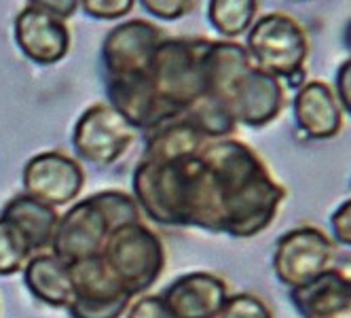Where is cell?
I'll return each mask as SVG.
<instances>
[{
    "instance_id": "6",
    "label": "cell",
    "mask_w": 351,
    "mask_h": 318,
    "mask_svg": "<svg viewBox=\"0 0 351 318\" xmlns=\"http://www.w3.org/2000/svg\"><path fill=\"white\" fill-rule=\"evenodd\" d=\"M72 299L66 306L72 318H121L132 295L110 274L102 255L68 265Z\"/></svg>"
},
{
    "instance_id": "15",
    "label": "cell",
    "mask_w": 351,
    "mask_h": 318,
    "mask_svg": "<svg viewBox=\"0 0 351 318\" xmlns=\"http://www.w3.org/2000/svg\"><path fill=\"white\" fill-rule=\"evenodd\" d=\"M0 216L21 231V236L28 240L32 253L43 251L51 244L53 231L60 221L58 210L53 206L32 198L28 193H19L13 200H9Z\"/></svg>"
},
{
    "instance_id": "13",
    "label": "cell",
    "mask_w": 351,
    "mask_h": 318,
    "mask_svg": "<svg viewBox=\"0 0 351 318\" xmlns=\"http://www.w3.org/2000/svg\"><path fill=\"white\" fill-rule=\"evenodd\" d=\"M161 297L173 318H216L229 297L227 282L208 272L176 278Z\"/></svg>"
},
{
    "instance_id": "23",
    "label": "cell",
    "mask_w": 351,
    "mask_h": 318,
    "mask_svg": "<svg viewBox=\"0 0 351 318\" xmlns=\"http://www.w3.org/2000/svg\"><path fill=\"white\" fill-rule=\"evenodd\" d=\"M330 231L335 244L351 249V198L345 200L332 214H330Z\"/></svg>"
},
{
    "instance_id": "24",
    "label": "cell",
    "mask_w": 351,
    "mask_h": 318,
    "mask_svg": "<svg viewBox=\"0 0 351 318\" xmlns=\"http://www.w3.org/2000/svg\"><path fill=\"white\" fill-rule=\"evenodd\" d=\"M128 318H173L161 295H142L128 308Z\"/></svg>"
},
{
    "instance_id": "1",
    "label": "cell",
    "mask_w": 351,
    "mask_h": 318,
    "mask_svg": "<svg viewBox=\"0 0 351 318\" xmlns=\"http://www.w3.org/2000/svg\"><path fill=\"white\" fill-rule=\"evenodd\" d=\"M202 155L216 183L220 231L233 238L263 234L278 218L286 187L275 181L252 146L237 138H212Z\"/></svg>"
},
{
    "instance_id": "7",
    "label": "cell",
    "mask_w": 351,
    "mask_h": 318,
    "mask_svg": "<svg viewBox=\"0 0 351 318\" xmlns=\"http://www.w3.org/2000/svg\"><path fill=\"white\" fill-rule=\"evenodd\" d=\"M138 130L114 106L97 102L89 106L72 130V146L81 159L110 166L136 140Z\"/></svg>"
},
{
    "instance_id": "17",
    "label": "cell",
    "mask_w": 351,
    "mask_h": 318,
    "mask_svg": "<svg viewBox=\"0 0 351 318\" xmlns=\"http://www.w3.org/2000/svg\"><path fill=\"white\" fill-rule=\"evenodd\" d=\"M258 15V0H210L208 19L212 28L227 41L243 36Z\"/></svg>"
},
{
    "instance_id": "3",
    "label": "cell",
    "mask_w": 351,
    "mask_h": 318,
    "mask_svg": "<svg viewBox=\"0 0 351 318\" xmlns=\"http://www.w3.org/2000/svg\"><path fill=\"white\" fill-rule=\"evenodd\" d=\"M243 47L261 70L280 81L303 72L309 60V36L303 23L280 11L256 17L245 32Z\"/></svg>"
},
{
    "instance_id": "10",
    "label": "cell",
    "mask_w": 351,
    "mask_h": 318,
    "mask_svg": "<svg viewBox=\"0 0 351 318\" xmlns=\"http://www.w3.org/2000/svg\"><path fill=\"white\" fill-rule=\"evenodd\" d=\"M108 236L110 227L102 210L87 198L60 216L49 247L58 259L70 265L102 255Z\"/></svg>"
},
{
    "instance_id": "19",
    "label": "cell",
    "mask_w": 351,
    "mask_h": 318,
    "mask_svg": "<svg viewBox=\"0 0 351 318\" xmlns=\"http://www.w3.org/2000/svg\"><path fill=\"white\" fill-rule=\"evenodd\" d=\"M32 255L30 244L21 231L0 216V276L17 274Z\"/></svg>"
},
{
    "instance_id": "5",
    "label": "cell",
    "mask_w": 351,
    "mask_h": 318,
    "mask_svg": "<svg viewBox=\"0 0 351 318\" xmlns=\"http://www.w3.org/2000/svg\"><path fill=\"white\" fill-rule=\"evenodd\" d=\"M335 257L337 244L328 234L315 225H298L275 242L273 272L292 291L330 270Z\"/></svg>"
},
{
    "instance_id": "16",
    "label": "cell",
    "mask_w": 351,
    "mask_h": 318,
    "mask_svg": "<svg viewBox=\"0 0 351 318\" xmlns=\"http://www.w3.org/2000/svg\"><path fill=\"white\" fill-rule=\"evenodd\" d=\"M23 282L36 299L53 308H66L72 299L68 263L53 253L32 255L23 265Z\"/></svg>"
},
{
    "instance_id": "2",
    "label": "cell",
    "mask_w": 351,
    "mask_h": 318,
    "mask_svg": "<svg viewBox=\"0 0 351 318\" xmlns=\"http://www.w3.org/2000/svg\"><path fill=\"white\" fill-rule=\"evenodd\" d=\"M208 104L231 124L265 128L286 106V85L261 70L245 47L227 38H210Z\"/></svg>"
},
{
    "instance_id": "20",
    "label": "cell",
    "mask_w": 351,
    "mask_h": 318,
    "mask_svg": "<svg viewBox=\"0 0 351 318\" xmlns=\"http://www.w3.org/2000/svg\"><path fill=\"white\" fill-rule=\"evenodd\" d=\"M216 318H273L269 306L252 293L229 295Z\"/></svg>"
},
{
    "instance_id": "12",
    "label": "cell",
    "mask_w": 351,
    "mask_h": 318,
    "mask_svg": "<svg viewBox=\"0 0 351 318\" xmlns=\"http://www.w3.org/2000/svg\"><path fill=\"white\" fill-rule=\"evenodd\" d=\"M292 115L296 128L311 140H330L345 126L335 89L324 81H305L294 91Z\"/></svg>"
},
{
    "instance_id": "4",
    "label": "cell",
    "mask_w": 351,
    "mask_h": 318,
    "mask_svg": "<svg viewBox=\"0 0 351 318\" xmlns=\"http://www.w3.org/2000/svg\"><path fill=\"white\" fill-rule=\"evenodd\" d=\"M102 259L117 282L136 297L146 293L161 276L165 249L161 238L138 221L119 227L108 236Z\"/></svg>"
},
{
    "instance_id": "11",
    "label": "cell",
    "mask_w": 351,
    "mask_h": 318,
    "mask_svg": "<svg viewBox=\"0 0 351 318\" xmlns=\"http://www.w3.org/2000/svg\"><path fill=\"white\" fill-rule=\"evenodd\" d=\"M13 32L19 52L43 66L64 60L72 45L66 21L30 5L17 13Z\"/></svg>"
},
{
    "instance_id": "9",
    "label": "cell",
    "mask_w": 351,
    "mask_h": 318,
    "mask_svg": "<svg viewBox=\"0 0 351 318\" xmlns=\"http://www.w3.org/2000/svg\"><path fill=\"white\" fill-rule=\"evenodd\" d=\"M21 185L23 193L58 208L77 200L85 185V172L74 157L62 151H45L26 163Z\"/></svg>"
},
{
    "instance_id": "21",
    "label": "cell",
    "mask_w": 351,
    "mask_h": 318,
    "mask_svg": "<svg viewBox=\"0 0 351 318\" xmlns=\"http://www.w3.org/2000/svg\"><path fill=\"white\" fill-rule=\"evenodd\" d=\"M79 5L91 19H123L134 11L136 0H79Z\"/></svg>"
},
{
    "instance_id": "25",
    "label": "cell",
    "mask_w": 351,
    "mask_h": 318,
    "mask_svg": "<svg viewBox=\"0 0 351 318\" xmlns=\"http://www.w3.org/2000/svg\"><path fill=\"white\" fill-rule=\"evenodd\" d=\"M335 95L343 109V113L351 115V56L341 62L337 68V77H335Z\"/></svg>"
},
{
    "instance_id": "22",
    "label": "cell",
    "mask_w": 351,
    "mask_h": 318,
    "mask_svg": "<svg viewBox=\"0 0 351 318\" xmlns=\"http://www.w3.org/2000/svg\"><path fill=\"white\" fill-rule=\"evenodd\" d=\"M140 5L157 19L176 21L193 11L195 0H140Z\"/></svg>"
},
{
    "instance_id": "14",
    "label": "cell",
    "mask_w": 351,
    "mask_h": 318,
    "mask_svg": "<svg viewBox=\"0 0 351 318\" xmlns=\"http://www.w3.org/2000/svg\"><path fill=\"white\" fill-rule=\"evenodd\" d=\"M290 302L300 318H351V276L332 265L311 282L292 288Z\"/></svg>"
},
{
    "instance_id": "8",
    "label": "cell",
    "mask_w": 351,
    "mask_h": 318,
    "mask_svg": "<svg viewBox=\"0 0 351 318\" xmlns=\"http://www.w3.org/2000/svg\"><path fill=\"white\" fill-rule=\"evenodd\" d=\"M165 32L146 19H128L112 28L102 43L106 85L138 77Z\"/></svg>"
},
{
    "instance_id": "27",
    "label": "cell",
    "mask_w": 351,
    "mask_h": 318,
    "mask_svg": "<svg viewBox=\"0 0 351 318\" xmlns=\"http://www.w3.org/2000/svg\"><path fill=\"white\" fill-rule=\"evenodd\" d=\"M343 45L347 47V52L351 54V19L345 23V28H343Z\"/></svg>"
},
{
    "instance_id": "26",
    "label": "cell",
    "mask_w": 351,
    "mask_h": 318,
    "mask_svg": "<svg viewBox=\"0 0 351 318\" xmlns=\"http://www.w3.org/2000/svg\"><path fill=\"white\" fill-rule=\"evenodd\" d=\"M30 7H36L62 21L70 19L79 9V0H30Z\"/></svg>"
},
{
    "instance_id": "18",
    "label": "cell",
    "mask_w": 351,
    "mask_h": 318,
    "mask_svg": "<svg viewBox=\"0 0 351 318\" xmlns=\"http://www.w3.org/2000/svg\"><path fill=\"white\" fill-rule=\"evenodd\" d=\"M89 200L102 210L106 223L110 227V234L119 227L140 221V208H138V202L134 200V195L110 189V191H99V193L89 195Z\"/></svg>"
}]
</instances>
